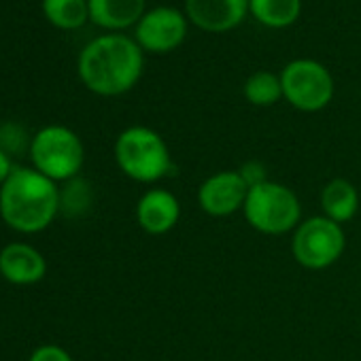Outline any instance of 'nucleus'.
I'll use <instances>...</instances> for the list:
<instances>
[{"label":"nucleus","instance_id":"f257e3e1","mask_svg":"<svg viewBox=\"0 0 361 361\" xmlns=\"http://www.w3.org/2000/svg\"><path fill=\"white\" fill-rule=\"evenodd\" d=\"M140 45L121 35L109 32L90 41L79 56V77L98 96H121L130 92L142 75Z\"/></svg>","mask_w":361,"mask_h":361},{"label":"nucleus","instance_id":"f03ea898","mask_svg":"<svg viewBox=\"0 0 361 361\" xmlns=\"http://www.w3.org/2000/svg\"><path fill=\"white\" fill-rule=\"evenodd\" d=\"M60 209L62 198L56 180L35 168L16 166L0 188V217L16 232H43L51 226Z\"/></svg>","mask_w":361,"mask_h":361},{"label":"nucleus","instance_id":"7ed1b4c3","mask_svg":"<svg viewBox=\"0 0 361 361\" xmlns=\"http://www.w3.org/2000/svg\"><path fill=\"white\" fill-rule=\"evenodd\" d=\"M115 159L119 170L138 183H155L172 170L166 140L145 126H132L117 136Z\"/></svg>","mask_w":361,"mask_h":361},{"label":"nucleus","instance_id":"20e7f679","mask_svg":"<svg viewBox=\"0 0 361 361\" xmlns=\"http://www.w3.org/2000/svg\"><path fill=\"white\" fill-rule=\"evenodd\" d=\"M243 213L253 230L268 236L287 234L302 224V207L298 196L276 180H266V183L249 188Z\"/></svg>","mask_w":361,"mask_h":361},{"label":"nucleus","instance_id":"39448f33","mask_svg":"<svg viewBox=\"0 0 361 361\" xmlns=\"http://www.w3.org/2000/svg\"><path fill=\"white\" fill-rule=\"evenodd\" d=\"M32 168L51 180H73L85 159L81 138L66 126H45L30 140Z\"/></svg>","mask_w":361,"mask_h":361},{"label":"nucleus","instance_id":"423d86ee","mask_svg":"<svg viewBox=\"0 0 361 361\" xmlns=\"http://www.w3.org/2000/svg\"><path fill=\"white\" fill-rule=\"evenodd\" d=\"M344 247L346 238L342 226L323 215L310 217L293 230V257L300 266L308 270L329 268L342 257Z\"/></svg>","mask_w":361,"mask_h":361},{"label":"nucleus","instance_id":"0eeeda50","mask_svg":"<svg viewBox=\"0 0 361 361\" xmlns=\"http://www.w3.org/2000/svg\"><path fill=\"white\" fill-rule=\"evenodd\" d=\"M283 98L298 111L317 113L334 98V79L329 71L308 58L289 62L281 73Z\"/></svg>","mask_w":361,"mask_h":361},{"label":"nucleus","instance_id":"6e6552de","mask_svg":"<svg viewBox=\"0 0 361 361\" xmlns=\"http://www.w3.org/2000/svg\"><path fill=\"white\" fill-rule=\"evenodd\" d=\"M136 43L142 51L168 54L188 37V16L172 7L149 9L136 24Z\"/></svg>","mask_w":361,"mask_h":361},{"label":"nucleus","instance_id":"1a4fd4ad","mask_svg":"<svg viewBox=\"0 0 361 361\" xmlns=\"http://www.w3.org/2000/svg\"><path fill=\"white\" fill-rule=\"evenodd\" d=\"M249 185L238 170L211 174L198 190V204L211 217H230L245 207Z\"/></svg>","mask_w":361,"mask_h":361},{"label":"nucleus","instance_id":"9d476101","mask_svg":"<svg viewBox=\"0 0 361 361\" xmlns=\"http://www.w3.org/2000/svg\"><path fill=\"white\" fill-rule=\"evenodd\" d=\"M249 13V0H185L188 20L204 32H230Z\"/></svg>","mask_w":361,"mask_h":361},{"label":"nucleus","instance_id":"9b49d317","mask_svg":"<svg viewBox=\"0 0 361 361\" xmlns=\"http://www.w3.org/2000/svg\"><path fill=\"white\" fill-rule=\"evenodd\" d=\"M47 262L39 249L26 243H11L0 251V274L13 285H35L43 281Z\"/></svg>","mask_w":361,"mask_h":361},{"label":"nucleus","instance_id":"f8f14e48","mask_svg":"<svg viewBox=\"0 0 361 361\" xmlns=\"http://www.w3.org/2000/svg\"><path fill=\"white\" fill-rule=\"evenodd\" d=\"M180 217V204L168 190H149L136 204L138 226L153 236L168 234Z\"/></svg>","mask_w":361,"mask_h":361},{"label":"nucleus","instance_id":"ddd939ff","mask_svg":"<svg viewBox=\"0 0 361 361\" xmlns=\"http://www.w3.org/2000/svg\"><path fill=\"white\" fill-rule=\"evenodd\" d=\"M90 20L111 32L136 26L147 13V0H87Z\"/></svg>","mask_w":361,"mask_h":361},{"label":"nucleus","instance_id":"4468645a","mask_svg":"<svg viewBox=\"0 0 361 361\" xmlns=\"http://www.w3.org/2000/svg\"><path fill=\"white\" fill-rule=\"evenodd\" d=\"M321 209H323V217L340 226L350 221L359 209V194L355 185L346 178L329 180L321 192Z\"/></svg>","mask_w":361,"mask_h":361},{"label":"nucleus","instance_id":"2eb2a0df","mask_svg":"<svg viewBox=\"0 0 361 361\" xmlns=\"http://www.w3.org/2000/svg\"><path fill=\"white\" fill-rule=\"evenodd\" d=\"M249 13L268 28H287L302 13V0H249Z\"/></svg>","mask_w":361,"mask_h":361},{"label":"nucleus","instance_id":"dca6fc26","mask_svg":"<svg viewBox=\"0 0 361 361\" xmlns=\"http://www.w3.org/2000/svg\"><path fill=\"white\" fill-rule=\"evenodd\" d=\"M45 18L62 30H77L90 20L87 0H43Z\"/></svg>","mask_w":361,"mask_h":361},{"label":"nucleus","instance_id":"f3484780","mask_svg":"<svg viewBox=\"0 0 361 361\" xmlns=\"http://www.w3.org/2000/svg\"><path fill=\"white\" fill-rule=\"evenodd\" d=\"M245 98L255 106H272L283 98L281 75L270 71H257L245 81Z\"/></svg>","mask_w":361,"mask_h":361},{"label":"nucleus","instance_id":"a211bd4d","mask_svg":"<svg viewBox=\"0 0 361 361\" xmlns=\"http://www.w3.org/2000/svg\"><path fill=\"white\" fill-rule=\"evenodd\" d=\"M28 361H73V357L58 344H43L30 355Z\"/></svg>","mask_w":361,"mask_h":361},{"label":"nucleus","instance_id":"6ab92c4d","mask_svg":"<svg viewBox=\"0 0 361 361\" xmlns=\"http://www.w3.org/2000/svg\"><path fill=\"white\" fill-rule=\"evenodd\" d=\"M240 176L245 178V183L249 185V188H253V185H259V183H266V168L259 164V161H247L240 170Z\"/></svg>","mask_w":361,"mask_h":361},{"label":"nucleus","instance_id":"aec40b11","mask_svg":"<svg viewBox=\"0 0 361 361\" xmlns=\"http://www.w3.org/2000/svg\"><path fill=\"white\" fill-rule=\"evenodd\" d=\"M13 168L16 166L11 164V155L0 149V188L5 185V180L9 178V174L13 172Z\"/></svg>","mask_w":361,"mask_h":361}]
</instances>
